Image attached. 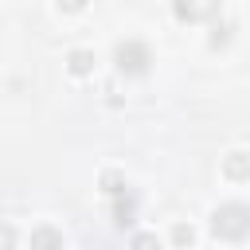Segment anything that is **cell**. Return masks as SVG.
Wrapping results in <instances>:
<instances>
[{
	"label": "cell",
	"instance_id": "6da1fadb",
	"mask_svg": "<svg viewBox=\"0 0 250 250\" xmlns=\"http://www.w3.org/2000/svg\"><path fill=\"white\" fill-rule=\"evenodd\" d=\"M211 230H215V238L242 242V238L250 234V207H246V203H223V207H215Z\"/></svg>",
	"mask_w": 250,
	"mask_h": 250
},
{
	"label": "cell",
	"instance_id": "7a4b0ae2",
	"mask_svg": "<svg viewBox=\"0 0 250 250\" xmlns=\"http://www.w3.org/2000/svg\"><path fill=\"white\" fill-rule=\"evenodd\" d=\"M113 62H117L121 74H145L148 62H152V55H148V47L141 39H121L113 47Z\"/></svg>",
	"mask_w": 250,
	"mask_h": 250
},
{
	"label": "cell",
	"instance_id": "3957f363",
	"mask_svg": "<svg viewBox=\"0 0 250 250\" xmlns=\"http://www.w3.org/2000/svg\"><path fill=\"white\" fill-rule=\"evenodd\" d=\"M223 8V0H172V16L180 23H203V20H215Z\"/></svg>",
	"mask_w": 250,
	"mask_h": 250
},
{
	"label": "cell",
	"instance_id": "277c9868",
	"mask_svg": "<svg viewBox=\"0 0 250 250\" xmlns=\"http://www.w3.org/2000/svg\"><path fill=\"white\" fill-rule=\"evenodd\" d=\"M31 250H62V234L55 227H35L31 230Z\"/></svg>",
	"mask_w": 250,
	"mask_h": 250
},
{
	"label": "cell",
	"instance_id": "5b68a950",
	"mask_svg": "<svg viewBox=\"0 0 250 250\" xmlns=\"http://www.w3.org/2000/svg\"><path fill=\"white\" fill-rule=\"evenodd\" d=\"M223 172L230 180H250V152H230L223 160Z\"/></svg>",
	"mask_w": 250,
	"mask_h": 250
},
{
	"label": "cell",
	"instance_id": "8992f818",
	"mask_svg": "<svg viewBox=\"0 0 250 250\" xmlns=\"http://www.w3.org/2000/svg\"><path fill=\"white\" fill-rule=\"evenodd\" d=\"M113 223H117V227H129V223H133V195H129V191H117V211H113Z\"/></svg>",
	"mask_w": 250,
	"mask_h": 250
},
{
	"label": "cell",
	"instance_id": "52a82bcc",
	"mask_svg": "<svg viewBox=\"0 0 250 250\" xmlns=\"http://www.w3.org/2000/svg\"><path fill=\"white\" fill-rule=\"evenodd\" d=\"M66 66H70V74H90V70H94V55H90V51H70Z\"/></svg>",
	"mask_w": 250,
	"mask_h": 250
},
{
	"label": "cell",
	"instance_id": "ba28073f",
	"mask_svg": "<svg viewBox=\"0 0 250 250\" xmlns=\"http://www.w3.org/2000/svg\"><path fill=\"white\" fill-rule=\"evenodd\" d=\"M172 238H176V246H191V238H195V230H191L188 223H176V227H172Z\"/></svg>",
	"mask_w": 250,
	"mask_h": 250
},
{
	"label": "cell",
	"instance_id": "9c48e42d",
	"mask_svg": "<svg viewBox=\"0 0 250 250\" xmlns=\"http://www.w3.org/2000/svg\"><path fill=\"white\" fill-rule=\"evenodd\" d=\"M102 188H105L109 195H117V191H125V180H121L117 172H105V176H102Z\"/></svg>",
	"mask_w": 250,
	"mask_h": 250
},
{
	"label": "cell",
	"instance_id": "30bf717a",
	"mask_svg": "<svg viewBox=\"0 0 250 250\" xmlns=\"http://www.w3.org/2000/svg\"><path fill=\"white\" fill-rule=\"evenodd\" d=\"M133 250H160V242H156V234H137Z\"/></svg>",
	"mask_w": 250,
	"mask_h": 250
},
{
	"label": "cell",
	"instance_id": "8fae6325",
	"mask_svg": "<svg viewBox=\"0 0 250 250\" xmlns=\"http://www.w3.org/2000/svg\"><path fill=\"white\" fill-rule=\"evenodd\" d=\"M86 0H59V8H66V12H78Z\"/></svg>",
	"mask_w": 250,
	"mask_h": 250
},
{
	"label": "cell",
	"instance_id": "7c38bea8",
	"mask_svg": "<svg viewBox=\"0 0 250 250\" xmlns=\"http://www.w3.org/2000/svg\"><path fill=\"white\" fill-rule=\"evenodd\" d=\"M12 242H16V230H12V227H4V250H12Z\"/></svg>",
	"mask_w": 250,
	"mask_h": 250
}]
</instances>
